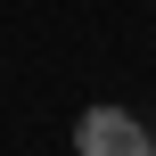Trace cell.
<instances>
[{"mask_svg":"<svg viewBox=\"0 0 156 156\" xmlns=\"http://www.w3.org/2000/svg\"><path fill=\"white\" fill-rule=\"evenodd\" d=\"M74 148H82V156H140V148H148V132H140V115H132V107L99 99V107H82Z\"/></svg>","mask_w":156,"mask_h":156,"instance_id":"6da1fadb","label":"cell"}]
</instances>
